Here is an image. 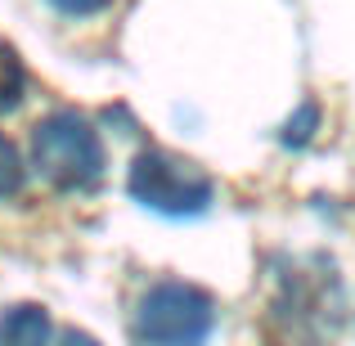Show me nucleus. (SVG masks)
I'll use <instances>...</instances> for the list:
<instances>
[{
  "label": "nucleus",
  "mask_w": 355,
  "mask_h": 346,
  "mask_svg": "<svg viewBox=\"0 0 355 346\" xmlns=\"http://www.w3.org/2000/svg\"><path fill=\"white\" fill-rule=\"evenodd\" d=\"M216 329V306L193 284H157L139 297L135 338L144 346H202Z\"/></svg>",
  "instance_id": "f03ea898"
},
{
  "label": "nucleus",
  "mask_w": 355,
  "mask_h": 346,
  "mask_svg": "<svg viewBox=\"0 0 355 346\" xmlns=\"http://www.w3.org/2000/svg\"><path fill=\"white\" fill-rule=\"evenodd\" d=\"M54 324L41 306H9L0 315V346H50Z\"/></svg>",
  "instance_id": "20e7f679"
},
{
  "label": "nucleus",
  "mask_w": 355,
  "mask_h": 346,
  "mask_svg": "<svg viewBox=\"0 0 355 346\" xmlns=\"http://www.w3.org/2000/svg\"><path fill=\"white\" fill-rule=\"evenodd\" d=\"M130 193L162 216H198L211 207V175L189 157L148 148L130 162Z\"/></svg>",
  "instance_id": "7ed1b4c3"
},
{
  "label": "nucleus",
  "mask_w": 355,
  "mask_h": 346,
  "mask_svg": "<svg viewBox=\"0 0 355 346\" xmlns=\"http://www.w3.org/2000/svg\"><path fill=\"white\" fill-rule=\"evenodd\" d=\"M50 5L68 18H90V14H99V9H108L113 0H50Z\"/></svg>",
  "instance_id": "0eeeda50"
},
{
  "label": "nucleus",
  "mask_w": 355,
  "mask_h": 346,
  "mask_svg": "<svg viewBox=\"0 0 355 346\" xmlns=\"http://www.w3.org/2000/svg\"><path fill=\"white\" fill-rule=\"evenodd\" d=\"M59 346H99L95 338H86V333H68V338H63Z\"/></svg>",
  "instance_id": "6e6552de"
},
{
  "label": "nucleus",
  "mask_w": 355,
  "mask_h": 346,
  "mask_svg": "<svg viewBox=\"0 0 355 346\" xmlns=\"http://www.w3.org/2000/svg\"><path fill=\"white\" fill-rule=\"evenodd\" d=\"M27 95V72H23V59L0 41V113H14Z\"/></svg>",
  "instance_id": "39448f33"
},
{
  "label": "nucleus",
  "mask_w": 355,
  "mask_h": 346,
  "mask_svg": "<svg viewBox=\"0 0 355 346\" xmlns=\"http://www.w3.org/2000/svg\"><path fill=\"white\" fill-rule=\"evenodd\" d=\"M32 162L59 189H90L104 175V139L81 113L63 108L32 126Z\"/></svg>",
  "instance_id": "f257e3e1"
},
{
  "label": "nucleus",
  "mask_w": 355,
  "mask_h": 346,
  "mask_svg": "<svg viewBox=\"0 0 355 346\" xmlns=\"http://www.w3.org/2000/svg\"><path fill=\"white\" fill-rule=\"evenodd\" d=\"M27 180V166H23V153L9 135H0V198H14Z\"/></svg>",
  "instance_id": "423d86ee"
}]
</instances>
